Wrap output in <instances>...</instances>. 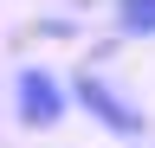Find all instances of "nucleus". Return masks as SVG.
<instances>
[{
    "label": "nucleus",
    "instance_id": "3",
    "mask_svg": "<svg viewBox=\"0 0 155 148\" xmlns=\"http://www.w3.org/2000/svg\"><path fill=\"white\" fill-rule=\"evenodd\" d=\"M123 39H155V0H110Z\"/></svg>",
    "mask_w": 155,
    "mask_h": 148
},
{
    "label": "nucleus",
    "instance_id": "1",
    "mask_svg": "<svg viewBox=\"0 0 155 148\" xmlns=\"http://www.w3.org/2000/svg\"><path fill=\"white\" fill-rule=\"evenodd\" d=\"M71 103L84 109L97 129H110L116 142H142V135H149V116H142V109H136V103H129L110 77H104V71H91V65L71 77Z\"/></svg>",
    "mask_w": 155,
    "mask_h": 148
},
{
    "label": "nucleus",
    "instance_id": "2",
    "mask_svg": "<svg viewBox=\"0 0 155 148\" xmlns=\"http://www.w3.org/2000/svg\"><path fill=\"white\" fill-rule=\"evenodd\" d=\"M13 116L26 129H58L71 116V84L58 77V71H45V65H26L13 77Z\"/></svg>",
    "mask_w": 155,
    "mask_h": 148
},
{
    "label": "nucleus",
    "instance_id": "4",
    "mask_svg": "<svg viewBox=\"0 0 155 148\" xmlns=\"http://www.w3.org/2000/svg\"><path fill=\"white\" fill-rule=\"evenodd\" d=\"M123 148H142V142H123Z\"/></svg>",
    "mask_w": 155,
    "mask_h": 148
}]
</instances>
